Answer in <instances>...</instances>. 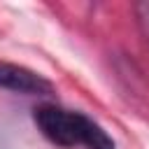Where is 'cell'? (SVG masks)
I'll return each instance as SVG.
<instances>
[{
  "label": "cell",
  "mask_w": 149,
  "mask_h": 149,
  "mask_svg": "<svg viewBox=\"0 0 149 149\" xmlns=\"http://www.w3.org/2000/svg\"><path fill=\"white\" fill-rule=\"evenodd\" d=\"M37 128L42 135L65 149L72 147H86V149H116L114 140L105 133L100 123L88 119L81 112L63 109L56 105H42L33 114Z\"/></svg>",
  "instance_id": "6da1fadb"
},
{
  "label": "cell",
  "mask_w": 149,
  "mask_h": 149,
  "mask_svg": "<svg viewBox=\"0 0 149 149\" xmlns=\"http://www.w3.org/2000/svg\"><path fill=\"white\" fill-rule=\"evenodd\" d=\"M0 86L26 95H49L54 91L49 79L14 63H0Z\"/></svg>",
  "instance_id": "7a4b0ae2"
},
{
  "label": "cell",
  "mask_w": 149,
  "mask_h": 149,
  "mask_svg": "<svg viewBox=\"0 0 149 149\" xmlns=\"http://www.w3.org/2000/svg\"><path fill=\"white\" fill-rule=\"evenodd\" d=\"M135 9H137V19H140V26L144 28V33H147V40H149V2H140Z\"/></svg>",
  "instance_id": "3957f363"
}]
</instances>
